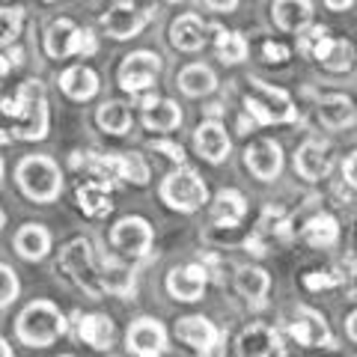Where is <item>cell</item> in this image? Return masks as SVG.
Here are the masks:
<instances>
[{
	"label": "cell",
	"mask_w": 357,
	"mask_h": 357,
	"mask_svg": "<svg viewBox=\"0 0 357 357\" xmlns=\"http://www.w3.org/2000/svg\"><path fill=\"white\" fill-rule=\"evenodd\" d=\"M354 3V0H325V6L333 9V13H342V9H349Z\"/></svg>",
	"instance_id": "f6af8a7d"
},
{
	"label": "cell",
	"mask_w": 357,
	"mask_h": 357,
	"mask_svg": "<svg viewBox=\"0 0 357 357\" xmlns=\"http://www.w3.org/2000/svg\"><path fill=\"white\" fill-rule=\"evenodd\" d=\"M152 241H155L152 223L140 215L119 218L114 223V229H110V244H114V250L119 256H126V259H143V256H149Z\"/></svg>",
	"instance_id": "52a82bcc"
},
{
	"label": "cell",
	"mask_w": 357,
	"mask_h": 357,
	"mask_svg": "<svg viewBox=\"0 0 357 357\" xmlns=\"http://www.w3.org/2000/svg\"><path fill=\"white\" fill-rule=\"evenodd\" d=\"M15 182L21 188V194L33 203L48 206L63 194V173L60 164L48 158V155H27L15 167Z\"/></svg>",
	"instance_id": "7a4b0ae2"
},
{
	"label": "cell",
	"mask_w": 357,
	"mask_h": 357,
	"mask_svg": "<svg viewBox=\"0 0 357 357\" xmlns=\"http://www.w3.org/2000/svg\"><path fill=\"white\" fill-rule=\"evenodd\" d=\"M9 69H13V57H3V54H0V84H3V77L9 75Z\"/></svg>",
	"instance_id": "bcb514c9"
},
{
	"label": "cell",
	"mask_w": 357,
	"mask_h": 357,
	"mask_svg": "<svg viewBox=\"0 0 357 357\" xmlns=\"http://www.w3.org/2000/svg\"><path fill=\"white\" fill-rule=\"evenodd\" d=\"M48 119H51L48 98H45V93H42V96L33 98L24 114L18 116V126L13 128V137H18V140H45L48 137Z\"/></svg>",
	"instance_id": "d6986e66"
},
{
	"label": "cell",
	"mask_w": 357,
	"mask_h": 357,
	"mask_svg": "<svg viewBox=\"0 0 357 357\" xmlns=\"http://www.w3.org/2000/svg\"><path fill=\"white\" fill-rule=\"evenodd\" d=\"M277 349V333L268 325H250L241 331V337L236 342V357H271Z\"/></svg>",
	"instance_id": "484cf974"
},
{
	"label": "cell",
	"mask_w": 357,
	"mask_h": 357,
	"mask_svg": "<svg viewBox=\"0 0 357 357\" xmlns=\"http://www.w3.org/2000/svg\"><path fill=\"white\" fill-rule=\"evenodd\" d=\"M21 292V283H18V274L13 265L0 262V310H6L9 304H15V298Z\"/></svg>",
	"instance_id": "8d00e7d4"
},
{
	"label": "cell",
	"mask_w": 357,
	"mask_h": 357,
	"mask_svg": "<svg viewBox=\"0 0 357 357\" xmlns=\"http://www.w3.org/2000/svg\"><path fill=\"white\" fill-rule=\"evenodd\" d=\"M96 51H98L96 33H93V30H81V42H77V54H81V57H93Z\"/></svg>",
	"instance_id": "ab89813d"
},
{
	"label": "cell",
	"mask_w": 357,
	"mask_h": 357,
	"mask_svg": "<svg viewBox=\"0 0 357 357\" xmlns=\"http://www.w3.org/2000/svg\"><path fill=\"white\" fill-rule=\"evenodd\" d=\"M194 149L199 152V158L208 161V164L227 161L229 158V149H232L227 128H223L220 122H215V119H208V122H203V126H197V131H194Z\"/></svg>",
	"instance_id": "5bb4252c"
},
{
	"label": "cell",
	"mask_w": 357,
	"mask_h": 357,
	"mask_svg": "<svg viewBox=\"0 0 357 357\" xmlns=\"http://www.w3.org/2000/svg\"><path fill=\"white\" fill-rule=\"evenodd\" d=\"M342 178L349 182L351 188H357V152H351L349 158H345V164H342Z\"/></svg>",
	"instance_id": "60d3db41"
},
{
	"label": "cell",
	"mask_w": 357,
	"mask_h": 357,
	"mask_svg": "<svg viewBox=\"0 0 357 357\" xmlns=\"http://www.w3.org/2000/svg\"><path fill=\"white\" fill-rule=\"evenodd\" d=\"M3 227H6V211L0 208V229H3Z\"/></svg>",
	"instance_id": "681fc988"
},
{
	"label": "cell",
	"mask_w": 357,
	"mask_h": 357,
	"mask_svg": "<svg viewBox=\"0 0 357 357\" xmlns=\"http://www.w3.org/2000/svg\"><path fill=\"white\" fill-rule=\"evenodd\" d=\"M218 60L227 63V66H236L241 60H248V42H244L241 33H227L220 30L218 33Z\"/></svg>",
	"instance_id": "e575fe53"
},
{
	"label": "cell",
	"mask_w": 357,
	"mask_h": 357,
	"mask_svg": "<svg viewBox=\"0 0 357 357\" xmlns=\"http://www.w3.org/2000/svg\"><path fill=\"white\" fill-rule=\"evenodd\" d=\"M161 69H164V63L155 51H134L119 66V86L131 96L143 93V89L155 86V81L161 77Z\"/></svg>",
	"instance_id": "ba28073f"
},
{
	"label": "cell",
	"mask_w": 357,
	"mask_h": 357,
	"mask_svg": "<svg viewBox=\"0 0 357 357\" xmlns=\"http://www.w3.org/2000/svg\"><path fill=\"white\" fill-rule=\"evenodd\" d=\"M176 337L197 351H211L218 345V328L206 316H185L176 321Z\"/></svg>",
	"instance_id": "44dd1931"
},
{
	"label": "cell",
	"mask_w": 357,
	"mask_h": 357,
	"mask_svg": "<svg viewBox=\"0 0 357 357\" xmlns=\"http://www.w3.org/2000/svg\"><path fill=\"white\" fill-rule=\"evenodd\" d=\"M152 149H155V152H164L170 161H178V164L185 161L182 146H176V143H170V140H152Z\"/></svg>",
	"instance_id": "f35d334b"
},
{
	"label": "cell",
	"mask_w": 357,
	"mask_h": 357,
	"mask_svg": "<svg viewBox=\"0 0 357 357\" xmlns=\"http://www.w3.org/2000/svg\"><path fill=\"white\" fill-rule=\"evenodd\" d=\"M48 3H51V0H48Z\"/></svg>",
	"instance_id": "db71d44e"
},
{
	"label": "cell",
	"mask_w": 357,
	"mask_h": 357,
	"mask_svg": "<svg viewBox=\"0 0 357 357\" xmlns=\"http://www.w3.org/2000/svg\"><path fill=\"white\" fill-rule=\"evenodd\" d=\"M206 268L203 265H176L170 268V274H167V292H170L173 301H182V304H194V301L203 298L206 292Z\"/></svg>",
	"instance_id": "4fadbf2b"
},
{
	"label": "cell",
	"mask_w": 357,
	"mask_h": 357,
	"mask_svg": "<svg viewBox=\"0 0 357 357\" xmlns=\"http://www.w3.org/2000/svg\"><path fill=\"white\" fill-rule=\"evenodd\" d=\"M143 126L149 131H173L182 126V110L170 98H143Z\"/></svg>",
	"instance_id": "603a6c76"
},
{
	"label": "cell",
	"mask_w": 357,
	"mask_h": 357,
	"mask_svg": "<svg viewBox=\"0 0 357 357\" xmlns=\"http://www.w3.org/2000/svg\"><path fill=\"white\" fill-rule=\"evenodd\" d=\"M304 238H307V244H312V248H333L340 238V227L331 215H316L304 227Z\"/></svg>",
	"instance_id": "836d02e7"
},
{
	"label": "cell",
	"mask_w": 357,
	"mask_h": 357,
	"mask_svg": "<svg viewBox=\"0 0 357 357\" xmlns=\"http://www.w3.org/2000/svg\"><path fill=\"white\" fill-rule=\"evenodd\" d=\"M60 357H72V354H60Z\"/></svg>",
	"instance_id": "816d5d0a"
},
{
	"label": "cell",
	"mask_w": 357,
	"mask_h": 357,
	"mask_svg": "<svg viewBox=\"0 0 357 357\" xmlns=\"http://www.w3.org/2000/svg\"><path fill=\"white\" fill-rule=\"evenodd\" d=\"M271 18L283 33H298L312 24V3L310 0H274Z\"/></svg>",
	"instance_id": "d4e9b609"
},
{
	"label": "cell",
	"mask_w": 357,
	"mask_h": 357,
	"mask_svg": "<svg viewBox=\"0 0 357 357\" xmlns=\"http://www.w3.org/2000/svg\"><path fill=\"white\" fill-rule=\"evenodd\" d=\"M155 15V6L152 3H137V0H119L102 15V27L107 30L110 39H134L140 36L146 24Z\"/></svg>",
	"instance_id": "8992f818"
},
{
	"label": "cell",
	"mask_w": 357,
	"mask_h": 357,
	"mask_svg": "<svg viewBox=\"0 0 357 357\" xmlns=\"http://www.w3.org/2000/svg\"><path fill=\"white\" fill-rule=\"evenodd\" d=\"M248 215V199L236 188H223L218 191V197L211 199V218L218 223H227V227H236V223Z\"/></svg>",
	"instance_id": "4dcf8cb0"
},
{
	"label": "cell",
	"mask_w": 357,
	"mask_h": 357,
	"mask_svg": "<svg viewBox=\"0 0 357 357\" xmlns=\"http://www.w3.org/2000/svg\"><path fill=\"white\" fill-rule=\"evenodd\" d=\"M345 268L351 274H357V215L351 220V229H349V248H345Z\"/></svg>",
	"instance_id": "74e56055"
},
{
	"label": "cell",
	"mask_w": 357,
	"mask_h": 357,
	"mask_svg": "<svg viewBox=\"0 0 357 357\" xmlns=\"http://www.w3.org/2000/svg\"><path fill=\"white\" fill-rule=\"evenodd\" d=\"M77 337H81L89 349L110 351L116 342V325L105 312H86V316L77 319Z\"/></svg>",
	"instance_id": "2e32d148"
},
{
	"label": "cell",
	"mask_w": 357,
	"mask_h": 357,
	"mask_svg": "<svg viewBox=\"0 0 357 357\" xmlns=\"http://www.w3.org/2000/svg\"><path fill=\"white\" fill-rule=\"evenodd\" d=\"M0 357H15V354H13V345H9L3 337H0Z\"/></svg>",
	"instance_id": "7dc6e473"
},
{
	"label": "cell",
	"mask_w": 357,
	"mask_h": 357,
	"mask_svg": "<svg viewBox=\"0 0 357 357\" xmlns=\"http://www.w3.org/2000/svg\"><path fill=\"white\" fill-rule=\"evenodd\" d=\"M96 122L105 134H126L131 128V110L122 102H105L96 110Z\"/></svg>",
	"instance_id": "d6a6232c"
},
{
	"label": "cell",
	"mask_w": 357,
	"mask_h": 357,
	"mask_svg": "<svg viewBox=\"0 0 357 357\" xmlns=\"http://www.w3.org/2000/svg\"><path fill=\"white\" fill-rule=\"evenodd\" d=\"M248 93H244V110L262 126H271V122H292L295 119V107L289 93L277 86H268L259 77H250L248 81Z\"/></svg>",
	"instance_id": "277c9868"
},
{
	"label": "cell",
	"mask_w": 357,
	"mask_h": 357,
	"mask_svg": "<svg viewBox=\"0 0 357 357\" xmlns=\"http://www.w3.org/2000/svg\"><path fill=\"white\" fill-rule=\"evenodd\" d=\"M15 253L27 262H42L51 250V232L42 223H24L15 232Z\"/></svg>",
	"instance_id": "ffe728a7"
},
{
	"label": "cell",
	"mask_w": 357,
	"mask_h": 357,
	"mask_svg": "<svg viewBox=\"0 0 357 357\" xmlns=\"http://www.w3.org/2000/svg\"><path fill=\"white\" fill-rule=\"evenodd\" d=\"M310 57H316L331 72H349L354 66V48L349 45V39H333L325 33V36L316 42V48H312Z\"/></svg>",
	"instance_id": "7402d4cb"
},
{
	"label": "cell",
	"mask_w": 357,
	"mask_h": 357,
	"mask_svg": "<svg viewBox=\"0 0 357 357\" xmlns=\"http://www.w3.org/2000/svg\"><path fill=\"white\" fill-rule=\"evenodd\" d=\"M244 167L259 178V182H274L277 176L283 170V149L280 143L259 137L253 140L248 149H244Z\"/></svg>",
	"instance_id": "7c38bea8"
},
{
	"label": "cell",
	"mask_w": 357,
	"mask_h": 357,
	"mask_svg": "<svg viewBox=\"0 0 357 357\" xmlns=\"http://www.w3.org/2000/svg\"><path fill=\"white\" fill-rule=\"evenodd\" d=\"M206 6L215 9V13H232L238 6V0H206Z\"/></svg>",
	"instance_id": "7bdbcfd3"
},
{
	"label": "cell",
	"mask_w": 357,
	"mask_h": 357,
	"mask_svg": "<svg viewBox=\"0 0 357 357\" xmlns=\"http://www.w3.org/2000/svg\"><path fill=\"white\" fill-rule=\"evenodd\" d=\"M128 354L134 357H161L167 351V331L158 319L140 316L137 321H131V328L126 333Z\"/></svg>",
	"instance_id": "30bf717a"
},
{
	"label": "cell",
	"mask_w": 357,
	"mask_h": 357,
	"mask_svg": "<svg viewBox=\"0 0 357 357\" xmlns=\"http://www.w3.org/2000/svg\"><path fill=\"white\" fill-rule=\"evenodd\" d=\"M206 39H208V24L199 15H194V13L178 15L170 24V45L176 51L194 54V51L203 48Z\"/></svg>",
	"instance_id": "e0dca14e"
},
{
	"label": "cell",
	"mask_w": 357,
	"mask_h": 357,
	"mask_svg": "<svg viewBox=\"0 0 357 357\" xmlns=\"http://www.w3.org/2000/svg\"><path fill=\"white\" fill-rule=\"evenodd\" d=\"M170 3H178V0H170Z\"/></svg>",
	"instance_id": "f5cc1de1"
},
{
	"label": "cell",
	"mask_w": 357,
	"mask_h": 357,
	"mask_svg": "<svg viewBox=\"0 0 357 357\" xmlns=\"http://www.w3.org/2000/svg\"><path fill=\"white\" fill-rule=\"evenodd\" d=\"M176 84H178V89H182L185 96L197 98V96H208V93H215L218 77H215V72H211L206 63H191V66H185V69L178 72Z\"/></svg>",
	"instance_id": "1f68e13d"
},
{
	"label": "cell",
	"mask_w": 357,
	"mask_h": 357,
	"mask_svg": "<svg viewBox=\"0 0 357 357\" xmlns=\"http://www.w3.org/2000/svg\"><path fill=\"white\" fill-rule=\"evenodd\" d=\"M3 170H6V161L0 158V182H3Z\"/></svg>",
	"instance_id": "f907efd6"
},
{
	"label": "cell",
	"mask_w": 357,
	"mask_h": 357,
	"mask_svg": "<svg viewBox=\"0 0 357 357\" xmlns=\"http://www.w3.org/2000/svg\"><path fill=\"white\" fill-rule=\"evenodd\" d=\"M66 274L72 277V283L81 289L86 298H105V289H102V277H98V265L93 262V248H89L86 238H75L69 241L66 248L60 250V265Z\"/></svg>",
	"instance_id": "5b68a950"
},
{
	"label": "cell",
	"mask_w": 357,
	"mask_h": 357,
	"mask_svg": "<svg viewBox=\"0 0 357 357\" xmlns=\"http://www.w3.org/2000/svg\"><path fill=\"white\" fill-rule=\"evenodd\" d=\"M77 206H81V211L89 218L110 215V208H114V203H110V185L98 176L84 182L81 188H77Z\"/></svg>",
	"instance_id": "83f0119b"
},
{
	"label": "cell",
	"mask_w": 357,
	"mask_h": 357,
	"mask_svg": "<svg viewBox=\"0 0 357 357\" xmlns=\"http://www.w3.org/2000/svg\"><path fill=\"white\" fill-rule=\"evenodd\" d=\"M86 167L93 173H98V178H126L134 185H146L149 182V164L143 161V155L137 152H122V155H96V158H86Z\"/></svg>",
	"instance_id": "9c48e42d"
},
{
	"label": "cell",
	"mask_w": 357,
	"mask_h": 357,
	"mask_svg": "<svg viewBox=\"0 0 357 357\" xmlns=\"http://www.w3.org/2000/svg\"><path fill=\"white\" fill-rule=\"evenodd\" d=\"M236 289L250 307H262L268 298V289H271V277L259 265H244L236 274Z\"/></svg>",
	"instance_id": "f1b7e54d"
},
{
	"label": "cell",
	"mask_w": 357,
	"mask_h": 357,
	"mask_svg": "<svg viewBox=\"0 0 357 357\" xmlns=\"http://www.w3.org/2000/svg\"><path fill=\"white\" fill-rule=\"evenodd\" d=\"M98 277H102V289L105 295H116V298H131L137 283H134V271L128 265H122L116 259H105L98 268Z\"/></svg>",
	"instance_id": "f546056e"
},
{
	"label": "cell",
	"mask_w": 357,
	"mask_h": 357,
	"mask_svg": "<svg viewBox=\"0 0 357 357\" xmlns=\"http://www.w3.org/2000/svg\"><path fill=\"white\" fill-rule=\"evenodd\" d=\"M21 27H24V9L15 6V9H0V48L13 45L18 39Z\"/></svg>",
	"instance_id": "d590c367"
},
{
	"label": "cell",
	"mask_w": 357,
	"mask_h": 357,
	"mask_svg": "<svg viewBox=\"0 0 357 357\" xmlns=\"http://www.w3.org/2000/svg\"><path fill=\"white\" fill-rule=\"evenodd\" d=\"M333 170V146L328 140H304L295 152V173L307 182L328 178Z\"/></svg>",
	"instance_id": "8fae6325"
},
{
	"label": "cell",
	"mask_w": 357,
	"mask_h": 357,
	"mask_svg": "<svg viewBox=\"0 0 357 357\" xmlns=\"http://www.w3.org/2000/svg\"><path fill=\"white\" fill-rule=\"evenodd\" d=\"M345 333H349V340H354V342H357V310L351 312L349 319H345Z\"/></svg>",
	"instance_id": "ee69618b"
},
{
	"label": "cell",
	"mask_w": 357,
	"mask_h": 357,
	"mask_svg": "<svg viewBox=\"0 0 357 357\" xmlns=\"http://www.w3.org/2000/svg\"><path fill=\"white\" fill-rule=\"evenodd\" d=\"M66 333V316L54 301H30L15 319V337L30 349H48Z\"/></svg>",
	"instance_id": "6da1fadb"
},
{
	"label": "cell",
	"mask_w": 357,
	"mask_h": 357,
	"mask_svg": "<svg viewBox=\"0 0 357 357\" xmlns=\"http://www.w3.org/2000/svg\"><path fill=\"white\" fill-rule=\"evenodd\" d=\"M15 137H13V131H3V128H0V143H13Z\"/></svg>",
	"instance_id": "c3c4849f"
},
{
	"label": "cell",
	"mask_w": 357,
	"mask_h": 357,
	"mask_svg": "<svg viewBox=\"0 0 357 357\" xmlns=\"http://www.w3.org/2000/svg\"><path fill=\"white\" fill-rule=\"evenodd\" d=\"M77 42H81V27L69 18H57L45 33V54L51 60H66L77 54Z\"/></svg>",
	"instance_id": "ac0fdd59"
},
{
	"label": "cell",
	"mask_w": 357,
	"mask_h": 357,
	"mask_svg": "<svg viewBox=\"0 0 357 357\" xmlns=\"http://www.w3.org/2000/svg\"><path fill=\"white\" fill-rule=\"evenodd\" d=\"M292 337L301 345H307V349H321V345L331 349L333 345V337L325 325V319H321V312L310 310V307H298L295 321H292Z\"/></svg>",
	"instance_id": "9a60e30c"
},
{
	"label": "cell",
	"mask_w": 357,
	"mask_h": 357,
	"mask_svg": "<svg viewBox=\"0 0 357 357\" xmlns=\"http://www.w3.org/2000/svg\"><path fill=\"white\" fill-rule=\"evenodd\" d=\"M158 194L173 211H182V215H191V211L203 208L208 203V188L191 167H178V170L167 173Z\"/></svg>",
	"instance_id": "3957f363"
},
{
	"label": "cell",
	"mask_w": 357,
	"mask_h": 357,
	"mask_svg": "<svg viewBox=\"0 0 357 357\" xmlns=\"http://www.w3.org/2000/svg\"><path fill=\"white\" fill-rule=\"evenodd\" d=\"M265 57L271 63H283L289 57V48L286 45H277V42H265Z\"/></svg>",
	"instance_id": "b9f144b4"
},
{
	"label": "cell",
	"mask_w": 357,
	"mask_h": 357,
	"mask_svg": "<svg viewBox=\"0 0 357 357\" xmlns=\"http://www.w3.org/2000/svg\"><path fill=\"white\" fill-rule=\"evenodd\" d=\"M60 89L72 102H89L98 93V75L89 66H69L60 75Z\"/></svg>",
	"instance_id": "4316f807"
},
{
	"label": "cell",
	"mask_w": 357,
	"mask_h": 357,
	"mask_svg": "<svg viewBox=\"0 0 357 357\" xmlns=\"http://www.w3.org/2000/svg\"><path fill=\"white\" fill-rule=\"evenodd\" d=\"M316 114H319V119H321V126L340 131V128L354 126L357 107H354V102H351L349 96L333 93V96H325V98H321V102L316 105Z\"/></svg>",
	"instance_id": "cb8c5ba5"
}]
</instances>
